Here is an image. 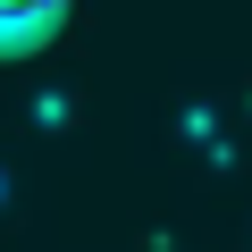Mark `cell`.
Returning a JSON list of instances; mask_svg holds the SVG:
<instances>
[{"mask_svg": "<svg viewBox=\"0 0 252 252\" xmlns=\"http://www.w3.org/2000/svg\"><path fill=\"white\" fill-rule=\"evenodd\" d=\"M84 0H0V67H26V59H51L67 42Z\"/></svg>", "mask_w": 252, "mask_h": 252, "instance_id": "1", "label": "cell"}]
</instances>
